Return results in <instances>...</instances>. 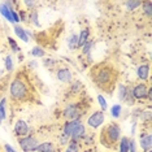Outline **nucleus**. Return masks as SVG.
Returning a JSON list of instances; mask_svg holds the SVG:
<instances>
[{"label": "nucleus", "instance_id": "1", "mask_svg": "<svg viewBox=\"0 0 152 152\" xmlns=\"http://www.w3.org/2000/svg\"><path fill=\"white\" fill-rule=\"evenodd\" d=\"M90 77L94 81L96 87L110 92L117 82V72L110 64H98L91 69Z\"/></svg>", "mask_w": 152, "mask_h": 152}, {"label": "nucleus", "instance_id": "2", "mask_svg": "<svg viewBox=\"0 0 152 152\" xmlns=\"http://www.w3.org/2000/svg\"><path fill=\"white\" fill-rule=\"evenodd\" d=\"M121 137L122 134H121L120 125L116 122H110L103 126L102 133H100V143L108 150H116Z\"/></svg>", "mask_w": 152, "mask_h": 152}, {"label": "nucleus", "instance_id": "3", "mask_svg": "<svg viewBox=\"0 0 152 152\" xmlns=\"http://www.w3.org/2000/svg\"><path fill=\"white\" fill-rule=\"evenodd\" d=\"M9 96L16 103L27 102L30 99V88L25 79L18 75L12 79L11 85H9Z\"/></svg>", "mask_w": 152, "mask_h": 152}, {"label": "nucleus", "instance_id": "4", "mask_svg": "<svg viewBox=\"0 0 152 152\" xmlns=\"http://www.w3.org/2000/svg\"><path fill=\"white\" fill-rule=\"evenodd\" d=\"M83 115V109L81 108V104L78 103H68L63 109V117L66 121L81 120Z\"/></svg>", "mask_w": 152, "mask_h": 152}, {"label": "nucleus", "instance_id": "5", "mask_svg": "<svg viewBox=\"0 0 152 152\" xmlns=\"http://www.w3.org/2000/svg\"><path fill=\"white\" fill-rule=\"evenodd\" d=\"M18 146L23 151V152H35L37 147L39 146V139L35 137V135H31V134H29V135L26 137H22V138H18Z\"/></svg>", "mask_w": 152, "mask_h": 152}, {"label": "nucleus", "instance_id": "6", "mask_svg": "<svg viewBox=\"0 0 152 152\" xmlns=\"http://www.w3.org/2000/svg\"><path fill=\"white\" fill-rule=\"evenodd\" d=\"M104 120H105V115L103 110H95L94 113H91V115L88 116L87 118V126L90 129H99V127L103 126V124H104Z\"/></svg>", "mask_w": 152, "mask_h": 152}, {"label": "nucleus", "instance_id": "7", "mask_svg": "<svg viewBox=\"0 0 152 152\" xmlns=\"http://www.w3.org/2000/svg\"><path fill=\"white\" fill-rule=\"evenodd\" d=\"M148 88H150V86L144 82H139V83L134 85L133 87H130L134 100H147Z\"/></svg>", "mask_w": 152, "mask_h": 152}, {"label": "nucleus", "instance_id": "8", "mask_svg": "<svg viewBox=\"0 0 152 152\" xmlns=\"http://www.w3.org/2000/svg\"><path fill=\"white\" fill-rule=\"evenodd\" d=\"M55 75H56L57 81L64 85H70L73 82V72H72V69L66 66L57 68L56 72H55Z\"/></svg>", "mask_w": 152, "mask_h": 152}, {"label": "nucleus", "instance_id": "9", "mask_svg": "<svg viewBox=\"0 0 152 152\" xmlns=\"http://www.w3.org/2000/svg\"><path fill=\"white\" fill-rule=\"evenodd\" d=\"M13 133H15V135L17 137V139H18V138H22V137L29 135V134H30V126H29V124H27L25 120L18 118V120L16 121L15 126H13Z\"/></svg>", "mask_w": 152, "mask_h": 152}, {"label": "nucleus", "instance_id": "10", "mask_svg": "<svg viewBox=\"0 0 152 152\" xmlns=\"http://www.w3.org/2000/svg\"><path fill=\"white\" fill-rule=\"evenodd\" d=\"M139 146L142 148L143 152H148L152 151V138H151V133L146 130H142L140 131V135H139Z\"/></svg>", "mask_w": 152, "mask_h": 152}, {"label": "nucleus", "instance_id": "11", "mask_svg": "<svg viewBox=\"0 0 152 152\" xmlns=\"http://www.w3.org/2000/svg\"><path fill=\"white\" fill-rule=\"evenodd\" d=\"M150 74H151V69H150V64H142L138 66L137 69V77L139 81L142 82H146L148 81V78H150Z\"/></svg>", "mask_w": 152, "mask_h": 152}, {"label": "nucleus", "instance_id": "12", "mask_svg": "<svg viewBox=\"0 0 152 152\" xmlns=\"http://www.w3.org/2000/svg\"><path fill=\"white\" fill-rule=\"evenodd\" d=\"M35 152H56V144L50 140L42 142V143H39V146L37 147Z\"/></svg>", "mask_w": 152, "mask_h": 152}, {"label": "nucleus", "instance_id": "13", "mask_svg": "<svg viewBox=\"0 0 152 152\" xmlns=\"http://www.w3.org/2000/svg\"><path fill=\"white\" fill-rule=\"evenodd\" d=\"M13 31H15L16 37L18 38L20 40H22V42H25V43L29 42V37L26 35V30L23 29L21 25H13Z\"/></svg>", "mask_w": 152, "mask_h": 152}, {"label": "nucleus", "instance_id": "14", "mask_svg": "<svg viewBox=\"0 0 152 152\" xmlns=\"http://www.w3.org/2000/svg\"><path fill=\"white\" fill-rule=\"evenodd\" d=\"M90 35H91V33H90L88 29H82L81 33L78 34V48H82V46L90 40Z\"/></svg>", "mask_w": 152, "mask_h": 152}, {"label": "nucleus", "instance_id": "15", "mask_svg": "<svg viewBox=\"0 0 152 152\" xmlns=\"http://www.w3.org/2000/svg\"><path fill=\"white\" fill-rule=\"evenodd\" d=\"M142 11H143V15L147 17L148 20H151L152 17V1L151 0H147V1H142Z\"/></svg>", "mask_w": 152, "mask_h": 152}, {"label": "nucleus", "instance_id": "16", "mask_svg": "<svg viewBox=\"0 0 152 152\" xmlns=\"http://www.w3.org/2000/svg\"><path fill=\"white\" fill-rule=\"evenodd\" d=\"M127 91H129V87L124 83H118L117 86V98H118L120 102H124L127 95Z\"/></svg>", "mask_w": 152, "mask_h": 152}, {"label": "nucleus", "instance_id": "17", "mask_svg": "<svg viewBox=\"0 0 152 152\" xmlns=\"http://www.w3.org/2000/svg\"><path fill=\"white\" fill-rule=\"evenodd\" d=\"M129 143H130V138L127 137H121V139L118 142V152H129Z\"/></svg>", "mask_w": 152, "mask_h": 152}, {"label": "nucleus", "instance_id": "18", "mask_svg": "<svg viewBox=\"0 0 152 152\" xmlns=\"http://www.w3.org/2000/svg\"><path fill=\"white\" fill-rule=\"evenodd\" d=\"M124 5H125V9L127 12H134L142 5V1H138V0H129V1L124 3Z\"/></svg>", "mask_w": 152, "mask_h": 152}, {"label": "nucleus", "instance_id": "19", "mask_svg": "<svg viewBox=\"0 0 152 152\" xmlns=\"http://www.w3.org/2000/svg\"><path fill=\"white\" fill-rule=\"evenodd\" d=\"M29 22L34 25L35 27H39L40 26V22H39V12L38 9H34V11L29 12Z\"/></svg>", "mask_w": 152, "mask_h": 152}, {"label": "nucleus", "instance_id": "20", "mask_svg": "<svg viewBox=\"0 0 152 152\" xmlns=\"http://www.w3.org/2000/svg\"><path fill=\"white\" fill-rule=\"evenodd\" d=\"M68 47L70 51L78 50V34H72L68 39Z\"/></svg>", "mask_w": 152, "mask_h": 152}, {"label": "nucleus", "instance_id": "21", "mask_svg": "<svg viewBox=\"0 0 152 152\" xmlns=\"http://www.w3.org/2000/svg\"><path fill=\"white\" fill-rule=\"evenodd\" d=\"M109 110H110V117H113V118H120L121 113H122V105H121L120 103H116V104L112 105V108Z\"/></svg>", "mask_w": 152, "mask_h": 152}, {"label": "nucleus", "instance_id": "22", "mask_svg": "<svg viewBox=\"0 0 152 152\" xmlns=\"http://www.w3.org/2000/svg\"><path fill=\"white\" fill-rule=\"evenodd\" d=\"M82 90V83L79 81H73L70 83V87H69V92L72 95H78Z\"/></svg>", "mask_w": 152, "mask_h": 152}, {"label": "nucleus", "instance_id": "23", "mask_svg": "<svg viewBox=\"0 0 152 152\" xmlns=\"http://www.w3.org/2000/svg\"><path fill=\"white\" fill-rule=\"evenodd\" d=\"M7 113H8L7 112V98H3L0 100V118L3 121L7 120V117H8Z\"/></svg>", "mask_w": 152, "mask_h": 152}, {"label": "nucleus", "instance_id": "24", "mask_svg": "<svg viewBox=\"0 0 152 152\" xmlns=\"http://www.w3.org/2000/svg\"><path fill=\"white\" fill-rule=\"evenodd\" d=\"M140 120L143 122H146L147 125L151 124V107H148L146 110H142L140 112Z\"/></svg>", "mask_w": 152, "mask_h": 152}, {"label": "nucleus", "instance_id": "25", "mask_svg": "<svg viewBox=\"0 0 152 152\" xmlns=\"http://www.w3.org/2000/svg\"><path fill=\"white\" fill-rule=\"evenodd\" d=\"M79 148H81V143L70 140L68 143V146H66V148H65L64 152H79Z\"/></svg>", "mask_w": 152, "mask_h": 152}, {"label": "nucleus", "instance_id": "26", "mask_svg": "<svg viewBox=\"0 0 152 152\" xmlns=\"http://www.w3.org/2000/svg\"><path fill=\"white\" fill-rule=\"evenodd\" d=\"M92 47H94V40H87L83 46H82V53L85 55V56H87V55H91V50H92Z\"/></svg>", "mask_w": 152, "mask_h": 152}, {"label": "nucleus", "instance_id": "27", "mask_svg": "<svg viewBox=\"0 0 152 152\" xmlns=\"http://www.w3.org/2000/svg\"><path fill=\"white\" fill-rule=\"evenodd\" d=\"M4 68L7 72H13V69H15V65H13V60H12V56L11 55H8V56L4 57Z\"/></svg>", "mask_w": 152, "mask_h": 152}, {"label": "nucleus", "instance_id": "28", "mask_svg": "<svg viewBox=\"0 0 152 152\" xmlns=\"http://www.w3.org/2000/svg\"><path fill=\"white\" fill-rule=\"evenodd\" d=\"M30 53H31L34 57H44V56H46V51H44L42 47H39V46L34 47Z\"/></svg>", "mask_w": 152, "mask_h": 152}, {"label": "nucleus", "instance_id": "29", "mask_svg": "<svg viewBox=\"0 0 152 152\" xmlns=\"http://www.w3.org/2000/svg\"><path fill=\"white\" fill-rule=\"evenodd\" d=\"M22 4L25 5V11L31 12L34 9H37L38 1H33V0H26V1H22Z\"/></svg>", "mask_w": 152, "mask_h": 152}, {"label": "nucleus", "instance_id": "30", "mask_svg": "<svg viewBox=\"0 0 152 152\" xmlns=\"http://www.w3.org/2000/svg\"><path fill=\"white\" fill-rule=\"evenodd\" d=\"M8 44H9V47H11V50L13 51V52L17 53V52H20V51H21V48H20V46L17 44V42L13 39V38H11V37L8 38Z\"/></svg>", "mask_w": 152, "mask_h": 152}, {"label": "nucleus", "instance_id": "31", "mask_svg": "<svg viewBox=\"0 0 152 152\" xmlns=\"http://www.w3.org/2000/svg\"><path fill=\"white\" fill-rule=\"evenodd\" d=\"M98 103H99V105H100V110H103V112H105L107 109H108V105H107V100H105V98L103 95H98Z\"/></svg>", "mask_w": 152, "mask_h": 152}, {"label": "nucleus", "instance_id": "32", "mask_svg": "<svg viewBox=\"0 0 152 152\" xmlns=\"http://www.w3.org/2000/svg\"><path fill=\"white\" fill-rule=\"evenodd\" d=\"M43 64H44V66H46V68L52 69V68H55L57 65V61L53 60V58H46V60L43 61Z\"/></svg>", "mask_w": 152, "mask_h": 152}, {"label": "nucleus", "instance_id": "33", "mask_svg": "<svg viewBox=\"0 0 152 152\" xmlns=\"http://www.w3.org/2000/svg\"><path fill=\"white\" fill-rule=\"evenodd\" d=\"M69 142H70V139H69V138H66L65 135H63V134L58 137V143H60V146H68Z\"/></svg>", "mask_w": 152, "mask_h": 152}, {"label": "nucleus", "instance_id": "34", "mask_svg": "<svg viewBox=\"0 0 152 152\" xmlns=\"http://www.w3.org/2000/svg\"><path fill=\"white\" fill-rule=\"evenodd\" d=\"M129 152H137V146H135V140H134V138H131V139H130Z\"/></svg>", "mask_w": 152, "mask_h": 152}, {"label": "nucleus", "instance_id": "35", "mask_svg": "<svg viewBox=\"0 0 152 152\" xmlns=\"http://www.w3.org/2000/svg\"><path fill=\"white\" fill-rule=\"evenodd\" d=\"M3 148H4V151H5V152H18L15 147H12L11 144H8V143H5L4 146H3Z\"/></svg>", "mask_w": 152, "mask_h": 152}, {"label": "nucleus", "instance_id": "36", "mask_svg": "<svg viewBox=\"0 0 152 152\" xmlns=\"http://www.w3.org/2000/svg\"><path fill=\"white\" fill-rule=\"evenodd\" d=\"M29 66H31V68H35V66H37V61H35V60H33L31 63H29Z\"/></svg>", "mask_w": 152, "mask_h": 152}, {"label": "nucleus", "instance_id": "37", "mask_svg": "<svg viewBox=\"0 0 152 152\" xmlns=\"http://www.w3.org/2000/svg\"><path fill=\"white\" fill-rule=\"evenodd\" d=\"M1 124H3V120H1V118H0V125H1Z\"/></svg>", "mask_w": 152, "mask_h": 152}, {"label": "nucleus", "instance_id": "38", "mask_svg": "<svg viewBox=\"0 0 152 152\" xmlns=\"http://www.w3.org/2000/svg\"><path fill=\"white\" fill-rule=\"evenodd\" d=\"M148 152H152V151H148Z\"/></svg>", "mask_w": 152, "mask_h": 152}]
</instances>
